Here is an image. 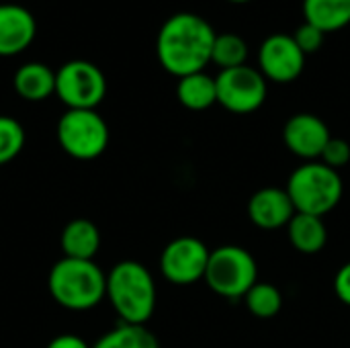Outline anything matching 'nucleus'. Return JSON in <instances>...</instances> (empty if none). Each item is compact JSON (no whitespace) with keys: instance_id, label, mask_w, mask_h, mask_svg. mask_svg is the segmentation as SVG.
<instances>
[{"instance_id":"4be33fe9","label":"nucleus","mask_w":350,"mask_h":348,"mask_svg":"<svg viewBox=\"0 0 350 348\" xmlns=\"http://www.w3.org/2000/svg\"><path fill=\"white\" fill-rule=\"evenodd\" d=\"M25 146L23 125L6 115H0V166L14 160Z\"/></svg>"},{"instance_id":"f3484780","label":"nucleus","mask_w":350,"mask_h":348,"mask_svg":"<svg viewBox=\"0 0 350 348\" xmlns=\"http://www.w3.org/2000/svg\"><path fill=\"white\" fill-rule=\"evenodd\" d=\"M304 14L322 33L340 31L350 25V0H304Z\"/></svg>"},{"instance_id":"1a4fd4ad","label":"nucleus","mask_w":350,"mask_h":348,"mask_svg":"<svg viewBox=\"0 0 350 348\" xmlns=\"http://www.w3.org/2000/svg\"><path fill=\"white\" fill-rule=\"evenodd\" d=\"M211 250L193 236H183L166 244L160 256V271L172 285H193L205 279Z\"/></svg>"},{"instance_id":"0eeeda50","label":"nucleus","mask_w":350,"mask_h":348,"mask_svg":"<svg viewBox=\"0 0 350 348\" xmlns=\"http://www.w3.org/2000/svg\"><path fill=\"white\" fill-rule=\"evenodd\" d=\"M55 94L68 109H96L107 94L105 74L86 59H72L55 72Z\"/></svg>"},{"instance_id":"a211bd4d","label":"nucleus","mask_w":350,"mask_h":348,"mask_svg":"<svg viewBox=\"0 0 350 348\" xmlns=\"http://www.w3.org/2000/svg\"><path fill=\"white\" fill-rule=\"evenodd\" d=\"M178 103L189 111H205L217 103V86L215 78L207 76L205 72L189 74L178 78L176 86Z\"/></svg>"},{"instance_id":"412c9836","label":"nucleus","mask_w":350,"mask_h":348,"mask_svg":"<svg viewBox=\"0 0 350 348\" xmlns=\"http://www.w3.org/2000/svg\"><path fill=\"white\" fill-rule=\"evenodd\" d=\"M244 304H246L248 312L254 318L269 320V318H275L281 312V308H283V295L271 283H256L244 295Z\"/></svg>"},{"instance_id":"4468645a","label":"nucleus","mask_w":350,"mask_h":348,"mask_svg":"<svg viewBox=\"0 0 350 348\" xmlns=\"http://www.w3.org/2000/svg\"><path fill=\"white\" fill-rule=\"evenodd\" d=\"M59 246L66 258L92 260L100 248V232L90 219H72L62 232Z\"/></svg>"},{"instance_id":"b1692460","label":"nucleus","mask_w":350,"mask_h":348,"mask_svg":"<svg viewBox=\"0 0 350 348\" xmlns=\"http://www.w3.org/2000/svg\"><path fill=\"white\" fill-rule=\"evenodd\" d=\"M291 37L295 39V43L299 45V49L308 55V53H316L322 47L326 33H322L318 27H314L310 23H304V25H299L295 29V33Z\"/></svg>"},{"instance_id":"f8f14e48","label":"nucleus","mask_w":350,"mask_h":348,"mask_svg":"<svg viewBox=\"0 0 350 348\" xmlns=\"http://www.w3.org/2000/svg\"><path fill=\"white\" fill-rule=\"evenodd\" d=\"M295 213L297 211L289 193L279 187L260 189L248 201V217L260 230L287 228Z\"/></svg>"},{"instance_id":"bb28decb","label":"nucleus","mask_w":350,"mask_h":348,"mask_svg":"<svg viewBox=\"0 0 350 348\" xmlns=\"http://www.w3.org/2000/svg\"><path fill=\"white\" fill-rule=\"evenodd\" d=\"M230 2H236V4H244V2H250V0H230Z\"/></svg>"},{"instance_id":"f03ea898","label":"nucleus","mask_w":350,"mask_h":348,"mask_svg":"<svg viewBox=\"0 0 350 348\" xmlns=\"http://www.w3.org/2000/svg\"><path fill=\"white\" fill-rule=\"evenodd\" d=\"M107 299L123 324L146 326L156 310V283L137 260H121L107 275Z\"/></svg>"},{"instance_id":"5701e85b","label":"nucleus","mask_w":350,"mask_h":348,"mask_svg":"<svg viewBox=\"0 0 350 348\" xmlns=\"http://www.w3.org/2000/svg\"><path fill=\"white\" fill-rule=\"evenodd\" d=\"M320 162L334 170L347 166L350 162V144L342 137H330V142L326 144V148L320 156Z\"/></svg>"},{"instance_id":"2eb2a0df","label":"nucleus","mask_w":350,"mask_h":348,"mask_svg":"<svg viewBox=\"0 0 350 348\" xmlns=\"http://www.w3.org/2000/svg\"><path fill=\"white\" fill-rule=\"evenodd\" d=\"M14 90L21 98L37 103L55 94V72L39 62L21 66L14 74Z\"/></svg>"},{"instance_id":"a878e982","label":"nucleus","mask_w":350,"mask_h":348,"mask_svg":"<svg viewBox=\"0 0 350 348\" xmlns=\"http://www.w3.org/2000/svg\"><path fill=\"white\" fill-rule=\"evenodd\" d=\"M45 348H92L88 347V343L76 334H59L53 340H49V345Z\"/></svg>"},{"instance_id":"6e6552de","label":"nucleus","mask_w":350,"mask_h":348,"mask_svg":"<svg viewBox=\"0 0 350 348\" xmlns=\"http://www.w3.org/2000/svg\"><path fill=\"white\" fill-rule=\"evenodd\" d=\"M215 86L217 103L236 115L254 113L267 101V78L250 66L221 70L215 76Z\"/></svg>"},{"instance_id":"aec40b11","label":"nucleus","mask_w":350,"mask_h":348,"mask_svg":"<svg viewBox=\"0 0 350 348\" xmlns=\"http://www.w3.org/2000/svg\"><path fill=\"white\" fill-rule=\"evenodd\" d=\"M248 57V45L240 35L234 33H221L215 35L213 49H211V62L219 66L221 70H232L246 66Z\"/></svg>"},{"instance_id":"9d476101","label":"nucleus","mask_w":350,"mask_h":348,"mask_svg":"<svg viewBox=\"0 0 350 348\" xmlns=\"http://www.w3.org/2000/svg\"><path fill=\"white\" fill-rule=\"evenodd\" d=\"M260 74L267 80L287 84L301 76L306 68V53L291 35H271L262 41L258 51Z\"/></svg>"},{"instance_id":"20e7f679","label":"nucleus","mask_w":350,"mask_h":348,"mask_svg":"<svg viewBox=\"0 0 350 348\" xmlns=\"http://www.w3.org/2000/svg\"><path fill=\"white\" fill-rule=\"evenodd\" d=\"M285 191L289 193L297 213L322 217L340 203L345 189L338 170L316 160L295 168Z\"/></svg>"},{"instance_id":"f257e3e1","label":"nucleus","mask_w":350,"mask_h":348,"mask_svg":"<svg viewBox=\"0 0 350 348\" xmlns=\"http://www.w3.org/2000/svg\"><path fill=\"white\" fill-rule=\"evenodd\" d=\"M213 41L215 31L203 16L178 12L162 25L156 41V53L166 72L183 78L203 72L211 62Z\"/></svg>"},{"instance_id":"6ab92c4d","label":"nucleus","mask_w":350,"mask_h":348,"mask_svg":"<svg viewBox=\"0 0 350 348\" xmlns=\"http://www.w3.org/2000/svg\"><path fill=\"white\" fill-rule=\"evenodd\" d=\"M92 348H160V345L146 326L121 322L117 328L100 336Z\"/></svg>"},{"instance_id":"7ed1b4c3","label":"nucleus","mask_w":350,"mask_h":348,"mask_svg":"<svg viewBox=\"0 0 350 348\" xmlns=\"http://www.w3.org/2000/svg\"><path fill=\"white\" fill-rule=\"evenodd\" d=\"M47 287L55 304L72 312H86L96 308L107 297V275L94 260L62 258L47 277Z\"/></svg>"},{"instance_id":"39448f33","label":"nucleus","mask_w":350,"mask_h":348,"mask_svg":"<svg viewBox=\"0 0 350 348\" xmlns=\"http://www.w3.org/2000/svg\"><path fill=\"white\" fill-rule=\"evenodd\" d=\"M209 289L221 297L238 299L258 283V267L254 256L242 246H219L211 250L203 279Z\"/></svg>"},{"instance_id":"9b49d317","label":"nucleus","mask_w":350,"mask_h":348,"mask_svg":"<svg viewBox=\"0 0 350 348\" xmlns=\"http://www.w3.org/2000/svg\"><path fill=\"white\" fill-rule=\"evenodd\" d=\"M328 125L312 113H297L293 115L283 127V142L291 154L304 158L306 162L320 160L326 144L330 142Z\"/></svg>"},{"instance_id":"393cba45","label":"nucleus","mask_w":350,"mask_h":348,"mask_svg":"<svg viewBox=\"0 0 350 348\" xmlns=\"http://www.w3.org/2000/svg\"><path fill=\"white\" fill-rule=\"evenodd\" d=\"M334 291L342 304L350 306V263L340 267V271L334 277Z\"/></svg>"},{"instance_id":"dca6fc26","label":"nucleus","mask_w":350,"mask_h":348,"mask_svg":"<svg viewBox=\"0 0 350 348\" xmlns=\"http://www.w3.org/2000/svg\"><path fill=\"white\" fill-rule=\"evenodd\" d=\"M287 234L291 246L301 254H318L328 240V232L322 217L308 213H295L287 226Z\"/></svg>"},{"instance_id":"ddd939ff","label":"nucleus","mask_w":350,"mask_h":348,"mask_svg":"<svg viewBox=\"0 0 350 348\" xmlns=\"http://www.w3.org/2000/svg\"><path fill=\"white\" fill-rule=\"evenodd\" d=\"M35 18L18 4H0V55H16L35 39Z\"/></svg>"},{"instance_id":"423d86ee","label":"nucleus","mask_w":350,"mask_h":348,"mask_svg":"<svg viewBox=\"0 0 350 348\" xmlns=\"http://www.w3.org/2000/svg\"><path fill=\"white\" fill-rule=\"evenodd\" d=\"M62 150L76 160H94L109 146V127L94 109H68L55 129Z\"/></svg>"}]
</instances>
